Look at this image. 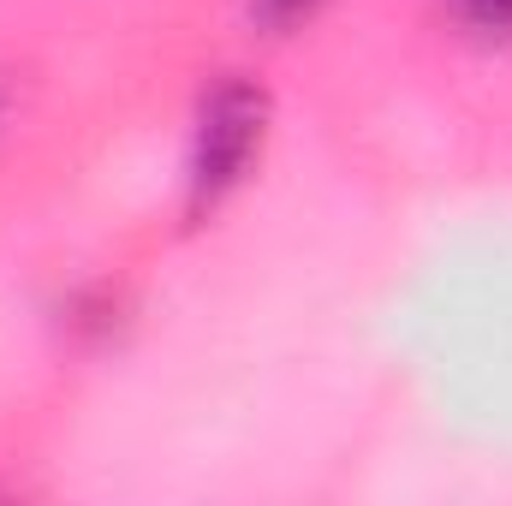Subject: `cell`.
I'll use <instances>...</instances> for the list:
<instances>
[{
    "instance_id": "6da1fadb",
    "label": "cell",
    "mask_w": 512,
    "mask_h": 506,
    "mask_svg": "<svg viewBox=\"0 0 512 506\" xmlns=\"http://www.w3.org/2000/svg\"><path fill=\"white\" fill-rule=\"evenodd\" d=\"M262 120H268L262 90H251L245 78L215 84V96H209L203 114H197V137H191V179H185L191 215L215 209V203L245 179L251 155L262 149Z\"/></svg>"
},
{
    "instance_id": "7a4b0ae2",
    "label": "cell",
    "mask_w": 512,
    "mask_h": 506,
    "mask_svg": "<svg viewBox=\"0 0 512 506\" xmlns=\"http://www.w3.org/2000/svg\"><path fill=\"white\" fill-rule=\"evenodd\" d=\"M310 12H316V0H251V18L268 24V30H292V24L310 18Z\"/></svg>"
},
{
    "instance_id": "3957f363",
    "label": "cell",
    "mask_w": 512,
    "mask_h": 506,
    "mask_svg": "<svg viewBox=\"0 0 512 506\" xmlns=\"http://www.w3.org/2000/svg\"><path fill=\"white\" fill-rule=\"evenodd\" d=\"M459 12L477 30H512V0H459Z\"/></svg>"
},
{
    "instance_id": "277c9868",
    "label": "cell",
    "mask_w": 512,
    "mask_h": 506,
    "mask_svg": "<svg viewBox=\"0 0 512 506\" xmlns=\"http://www.w3.org/2000/svg\"><path fill=\"white\" fill-rule=\"evenodd\" d=\"M6 120H12V84L0 78V131H6Z\"/></svg>"
}]
</instances>
